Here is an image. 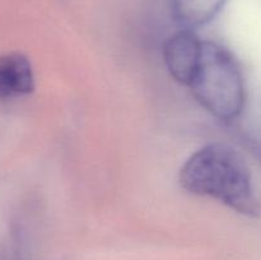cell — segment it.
Here are the masks:
<instances>
[{"mask_svg":"<svg viewBox=\"0 0 261 260\" xmlns=\"http://www.w3.org/2000/svg\"><path fill=\"white\" fill-rule=\"evenodd\" d=\"M186 191L212 198L237 213L255 217L260 205L244 158L222 143L208 144L194 153L180 170Z\"/></svg>","mask_w":261,"mask_h":260,"instance_id":"obj_1","label":"cell"},{"mask_svg":"<svg viewBox=\"0 0 261 260\" xmlns=\"http://www.w3.org/2000/svg\"><path fill=\"white\" fill-rule=\"evenodd\" d=\"M189 88L214 117L231 122L245 106V83L234 56L219 43L203 41L200 58Z\"/></svg>","mask_w":261,"mask_h":260,"instance_id":"obj_2","label":"cell"},{"mask_svg":"<svg viewBox=\"0 0 261 260\" xmlns=\"http://www.w3.org/2000/svg\"><path fill=\"white\" fill-rule=\"evenodd\" d=\"M203 47V40L193 30L184 28L166 41L163 58L171 76L182 86L189 87Z\"/></svg>","mask_w":261,"mask_h":260,"instance_id":"obj_3","label":"cell"},{"mask_svg":"<svg viewBox=\"0 0 261 260\" xmlns=\"http://www.w3.org/2000/svg\"><path fill=\"white\" fill-rule=\"evenodd\" d=\"M35 89L30 59L19 53L0 56V99L28 96Z\"/></svg>","mask_w":261,"mask_h":260,"instance_id":"obj_4","label":"cell"},{"mask_svg":"<svg viewBox=\"0 0 261 260\" xmlns=\"http://www.w3.org/2000/svg\"><path fill=\"white\" fill-rule=\"evenodd\" d=\"M227 0H172V14L185 30L206 24L221 12Z\"/></svg>","mask_w":261,"mask_h":260,"instance_id":"obj_5","label":"cell"}]
</instances>
